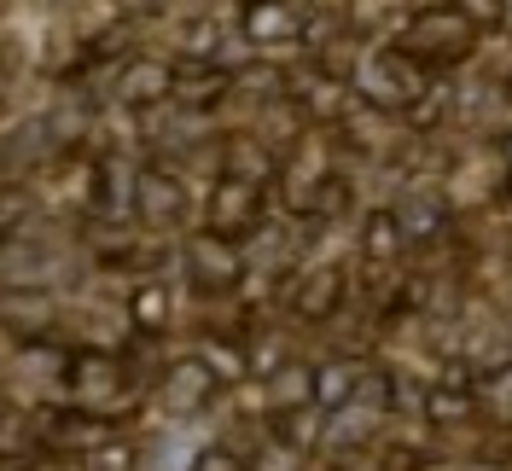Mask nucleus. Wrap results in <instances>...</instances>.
I'll use <instances>...</instances> for the list:
<instances>
[{"label": "nucleus", "mask_w": 512, "mask_h": 471, "mask_svg": "<svg viewBox=\"0 0 512 471\" xmlns=\"http://www.w3.org/2000/svg\"><path fill=\"white\" fill-rule=\"evenodd\" d=\"M192 274L204 285H233L239 256H233V245H222V239H198V245H192Z\"/></svg>", "instance_id": "nucleus-7"}, {"label": "nucleus", "mask_w": 512, "mask_h": 471, "mask_svg": "<svg viewBox=\"0 0 512 471\" xmlns=\"http://www.w3.org/2000/svg\"><path fill=\"white\" fill-rule=\"evenodd\" d=\"M355 384H361L355 361H326V367L315 373V402H320V408H350Z\"/></svg>", "instance_id": "nucleus-8"}, {"label": "nucleus", "mask_w": 512, "mask_h": 471, "mask_svg": "<svg viewBox=\"0 0 512 471\" xmlns=\"http://www.w3.org/2000/svg\"><path fill=\"white\" fill-rule=\"evenodd\" d=\"M361 239H367V245H361L367 256H396V245H402V227H396V216L384 210V216L367 221V233H361Z\"/></svg>", "instance_id": "nucleus-13"}, {"label": "nucleus", "mask_w": 512, "mask_h": 471, "mask_svg": "<svg viewBox=\"0 0 512 471\" xmlns=\"http://www.w3.org/2000/svg\"><path fill=\"white\" fill-rule=\"evenodd\" d=\"M309 204H315L320 216H338V210H344V181H320V187L309 192Z\"/></svg>", "instance_id": "nucleus-15"}, {"label": "nucleus", "mask_w": 512, "mask_h": 471, "mask_svg": "<svg viewBox=\"0 0 512 471\" xmlns=\"http://www.w3.org/2000/svg\"><path fill=\"white\" fill-rule=\"evenodd\" d=\"M169 88H175V76H169L163 64H134V70L123 76V88H117V94H123L128 105H134V99L146 105V99H163Z\"/></svg>", "instance_id": "nucleus-10"}, {"label": "nucleus", "mask_w": 512, "mask_h": 471, "mask_svg": "<svg viewBox=\"0 0 512 471\" xmlns=\"http://www.w3.org/2000/svg\"><path fill=\"white\" fill-rule=\"evenodd\" d=\"M94 471H128V454L123 448H105V454L94 460Z\"/></svg>", "instance_id": "nucleus-18"}, {"label": "nucleus", "mask_w": 512, "mask_h": 471, "mask_svg": "<svg viewBox=\"0 0 512 471\" xmlns=\"http://www.w3.org/2000/svg\"><path fill=\"white\" fill-rule=\"evenodd\" d=\"M192 471H239V460H233L227 448H210V454H204V460H198Z\"/></svg>", "instance_id": "nucleus-17"}, {"label": "nucleus", "mask_w": 512, "mask_h": 471, "mask_svg": "<svg viewBox=\"0 0 512 471\" xmlns=\"http://www.w3.org/2000/svg\"><path fill=\"white\" fill-rule=\"evenodd\" d=\"M338 291H344V274H338V268H326V274H315V280H309V291L297 297V309L309 314V320H320V314L338 303Z\"/></svg>", "instance_id": "nucleus-11"}, {"label": "nucleus", "mask_w": 512, "mask_h": 471, "mask_svg": "<svg viewBox=\"0 0 512 471\" xmlns=\"http://www.w3.org/2000/svg\"><path fill=\"white\" fill-rule=\"evenodd\" d=\"M425 413H431V419H454V413H466V396H460V390H431V396H425Z\"/></svg>", "instance_id": "nucleus-14"}, {"label": "nucleus", "mask_w": 512, "mask_h": 471, "mask_svg": "<svg viewBox=\"0 0 512 471\" xmlns=\"http://www.w3.org/2000/svg\"><path fill=\"white\" fill-rule=\"evenodd\" d=\"M355 88L373 105H408V99H419L425 76L408 64V53H379V59H367L355 70Z\"/></svg>", "instance_id": "nucleus-1"}, {"label": "nucleus", "mask_w": 512, "mask_h": 471, "mask_svg": "<svg viewBox=\"0 0 512 471\" xmlns=\"http://www.w3.org/2000/svg\"><path fill=\"white\" fill-rule=\"evenodd\" d=\"M466 41H472V24L460 18V12H425L414 30H408V47L425 53V59H460L466 53Z\"/></svg>", "instance_id": "nucleus-2"}, {"label": "nucleus", "mask_w": 512, "mask_h": 471, "mask_svg": "<svg viewBox=\"0 0 512 471\" xmlns=\"http://www.w3.org/2000/svg\"><path fill=\"white\" fill-rule=\"evenodd\" d=\"M268 396H274V408H303V402H315V373L291 361V367H280V373H274Z\"/></svg>", "instance_id": "nucleus-9"}, {"label": "nucleus", "mask_w": 512, "mask_h": 471, "mask_svg": "<svg viewBox=\"0 0 512 471\" xmlns=\"http://www.w3.org/2000/svg\"><path fill=\"white\" fill-rule=\"evenodd\" d=\"M134 198H140V216L146 221H175L181 216V187H175L169 175H152V169H146V175L134 181Z\"/></svg>", "instance_id": "nucleus-6"}, {"label": "nucleus", "mask_w": 512, "mask_h": 471, "mask_svg": "<svg viewBox=\"0 0 512 471\" xmlns=\"http://www.w3.org/2000/svg\"><path fill=\"white\" fill-rule=\"evenodd\" d=\"M163 309H169V303H163V291H158V285H146V291H140V303H134V314H146L152 326L163 320Z\"/></svg>", "instance_id": "nucleus-16"}, {"label": "nucleus", "mask_w": 512, "mask_h": 471, "mask_svg": "<svg viewBox=\"0 0 512 471\" xmlns=\"http://www.w3.org/2000/svg\"><path fill=\"white\" fill-rule=\"evenodd\" d=\"M256 187L251 181H222V192H216V204H210V227L216 233H245L256 221Z\"/></svg>", "instance_id": "nucleus-4"}, {"label": "nucleus", "mask_w": 512, "mask_h": 471, "mask_svg": "<svg viewBox=\"0 0 512 471\" xmlns=\"http://www.w3.org/2000/svg\"><path fill=\"white\" fill-rule=\"evenodd\" d=\"M396 227H402V239H431V233H437V227H443V210H437V204H431V198H414V204H402V210H396Z\"/></svg>", "instance_id": "nucleus-12"}, {"label": "nucleus", "mask_w": 512, "mask_h": 471, "mask_svg": "<svg viewBox=\"0 0 512 471\" xmlns=\"http://www.w3.org/2000/svg\"><path fill=\"white\" fill-rule=\"evenodd\" d=\"M239 30H245V41H256V47L291 41V35H297V12H291L286 0H251L245 18H239Z\"/></svg>", "instance_id": "nucleus-3"}, {"label": "nucleus", "mask_w": 512, "mask_h": 471, "mask_svg": "<svg viewBox=\"0 0 512 471\" xmlns=\"http://www.w3.org/2000/svg\"><path fill=\"white\" fill-rule=\"evenodd\" d=\"M210 390H216V373H210L204 361H187V367H175L169 384H163V408L187 413V408H198V402H210Z\"/></svg>", "instance_id": "nucleus-5"}]
</instances>
